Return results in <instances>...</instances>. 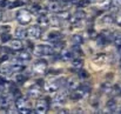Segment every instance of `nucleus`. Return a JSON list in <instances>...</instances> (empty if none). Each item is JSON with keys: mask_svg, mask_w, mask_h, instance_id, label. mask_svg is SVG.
Instances as JSON below:
<instances>
[{"mask_svg": "<svg viewBox=\"0 0 121 114\" xmlns=\"http://www.w3.org/2000/svg\"><path fill=\"white\" fill-rule=\"evenodd\" d=\"M33 53L38 57H47V55H51L54 52V48L53 46H49V45H37L33 47Z\"/></svg>", "mask_w": 121, "mask_h": 114, "instance_id": "nucleus-2", "label": "nucleus"}, {"mask_svg": "<svg viewBox=\"0 0 121 114\" xmlns=\"http://www.w3.org/2000/svg\"><path fill=\"white\" fill-rule=\"evenodd\" d=\"M59 58H60L62 61H71V60H73L74 54H73L72 49H65V48H64V49L60 52Z\"/></svg>", "mask_w": 121, "mask_h": 114, "instance_id": "nucleus-10", "label": "nucleus"}, {"mask_svg": "<svg viewBox=\"0 0 121 114\" xmlns=\"http://www.w3.org/2000/svg\"><path fill=\"white\" fill-rule=\"evenodd\" d=\"M42 95V87L39 83H34L28 88V96L32 99H39Z\"/></svg>", "mask_w": 121, "mask_h": 114, "instance_id": "nucleus-7", "label": "nucleus"}, {"mask_svg": "<svg viewBox=\"0 0 121 114\" xmlns=\"http://www.w3.org/2000/svg\"><path fill=\"white\" fill-rule=\"evenodd\" d=\"M11 40H12V38H11V34H9L8 32H4V33H2V35H1V42H2V44L9 42Z\"/></svg>", "mask_w": 121, "mask_h": 114, "instance_id": "nucleus-30", "label": "nucleus"}, {"mask_svg": "<svg viewBox=\"0 0 121 114\" xmlns=\"http://www.w3.org/2000/svg\"><path fill=\"white\" fill-rule=\"evenodd\" d=\"M88 93H89V87H87V86H80L79 88H77V89H74V91L71 92L69 98L72 100H82Z\"/></svg>", "mask_w": 121, "mask_h": 114, "instance_id": "nucleus-3", "label": "nucleus"}, {"mask_svg": "<svg viewBox=\"0 0 121 114\" xmlns=\"http://www.w3.org/2000/svg\"><path fill=\"white\" fill-rule=\"evenodd\" d=\"M28 37L32 39H39L41 37V26H31L27 30Z\"/></svg>", "mask_w": 121, "mask_h": 114, "instance_id": "nucleus-9", "label": "nucleus"}, {"mask_svg": "<svg viewBox=\"0 0 121 114\" xmlns=\"http://www.w3.org/2000/svg\"><path fill=\"white\" fill-rule=\"evenodd\" d=\"M26 79L27 78L22 73H15V75H14V81L17 83H24L26 81Z\"/></svg>", "mask_w": 121, "mask_h": 114, "instance_id": "nucleus-26", "label": "nucleus"}, {"mask_svg": "<svg viewBox=\"0 0 121 114\" xmlns=\"http://www.w3.org/2000/svg\"><path fill=\"white\" fill-rule=\"evenodd\" d=\"M61 38V34L59 32H49L47 35V40H49L51 42H55L59 41V39Z\"/></svg>", "mask_w": 121, "mask_h": 114, "instance_id": "nucleus-22", "label": "nucleus"}, {"mask_svg": "<svg viewBox=\"0 0 121 114\" xmlns=\"http://www.w3.org/2000/svg\"><path fill=\"white\" fill-rule=\"evenodd\" d=\"M91 2H92V0H77V1H75V4H77L78 7H86V6H88Z\"/></svg>", "mask_w": 121, "mask_h": 114, "instance_id": "nucleus-29", "label": "nucleus"}, {"mask_svg": "<svg viewBox=\"0 0 121 114\" xmlns=\"http://www.w3.org/2000/svg\"><path fill=\"white\" fill-rule=\"evenodd\" d=\"M1 18H2V12H1V9H0V20H1Z\"/></svg>", "mask_w": 121, "mask_h": 114, "instance_id": "nucleus-38", "label": "nucleus"}, {"mask_svg": "<svg viewBox=\"0 0 121 114\" xmlns=\"http://www.w3.org/2000/svg\"><path fill=\"white\" fill-rule=\"evenodd\" d=\"M102 91H104V92H106V93H109V92H112V85H111L109 82H106V83H104V85H102Z\"/></svg>", "mask_w": 121, "mask_h": 114, "instance_id": "nucleus-32", "label": "nucleus"}, {"mask_svg": "<svg viewBox=\"0 0 121 114\" xmlns=\"http://www.w3.org/2000/svg\"><path fill=\"white\" fill-rule=\"evenodd\" d=\"M113 41L115 42L117 47H121V33L120 32H114L113 33Z\"/></svg>", "mask_w": 121, "mask_h": 114, "instance_id": "nucleus-27", "label": "nucleus"}, {"mask_svg": "<svg viewBox=\"0 0 121 114\" xmlns=\"http://www.w3.org/2000/svg\"><path fill=\"white\" fill-rule=\"evenodd\" d=\"M0 72H1L2 74L12 73V71H11V65H9V64H2V65L0 66Z\"/></svg>", "mask_w": 121, "mask_h": 114, "instance_id": "nucleus-28", "label": "nucleus"}, {"mask_svg": "<svg viewBox=\"0 0 121 114\" xmlns=\"http://www.w3.org/2000/svg\"><path fill=\"white\" fill-rule=\"evenodd\" d=\"M120 68H121V58H120Z\"/></svg>", "mask_w": 121, "mask_h": 114, "instance_id": "nucleus-39", "label": "nucleus"}, {"mask_svg": "<svg viewBox=\"0 0 121 114\" xmlns=\"http://www.w3.org/2000/svg\"><path fill=\"white\" fill-rule=\"evenodd\" d=\"M47 70H48V64H47V61L46 60H43V59H40V60H38L37 62H34V65H33V71H34V73H37V74H45L46 72H47Z\"/></svg>", "mask_w": 121, "mask_h": 114, "instance_id": "nucleus-5", "label": "nucleus"}, {"mask_svg": "<svg viewBox=\"0 0 121 114\" xmlns=\"http://www.w3.org/2000/svg\"><path fill=\"white\" fill-rule=\"evenodd\" d=\"M112 7L115 9L121 8V0H112Z\"/></svg>", "mask_w": 121, "mask_h": 114, "instance_id": "nucleus-33", "label": "nucleus"}, {"mask_svg": "<svg viewBox=\"0 0 121 114\" xmlns=\"http://www.w3.org/2000/svg\"><path fill=\"white\" fill-rule=\"evenodd\" d=\"M107 106V110L109 112H115L117 111V107H118V104H117V100L115 99H109L106 104Z\"/></svg>", "mask_w": 121, "mask_h": 114, "instance_id": "nucleus-21", "label": "nucleus"}, {"mask_svg": "<svg viewBox=\"0 0 121 114\" xmlns=\"http://www.w3.org/2000/svg\"><path fill=\"white\" fill-rule=\"evenodd\" d=\"M64 20L59 17V15H53V17H49V25L53 26V27H59L61 26V22Z\"/></svg>", "mask_w": 121, "mask_h": 114, "instance_id": "nucleus-16", "label": "nucleus"}, {"mask_svg": "<svg viewBox=\"0 0 121 114\" xmlns=\"http://www.w3.org/2000/svg\"><path fill=\"white\" fill-rule=\"evenodd\" d=\"M8 5H11V2L9 1H7V0H0V7H7Z\"/></svg>", "mask_w": 121, "mask_h": 114, "instance_id": "nucleus-37", "label": "nucleus"}, {"mask_svg": "<svg viewBox=\"0 0 121 114\" xmlns=\"http://www.w3.org/2000/svg\"><path fill=\"white\" fill-rule=\"evenodd\" d=\"M49 108V104L47 100L45 99H39L35 104V108H34V113H46Z\"/></svg>", "mask_w": 121, "mask_h": 114, "instance_id": "nucleus-8", "label": "nucleus"}, {"mask_svg": "<svg viewBox=\"0 0 121 114\" xmlns=\"http://www.w3.org/2000/svg\"><path fill=\"white\" fill-rule=\"evenodd\" d=\"M15 18H17V20H18L19 24H21V25H28L32 21V11H28L26 8L19 9L17 12Z\"/></svg>", "mask_w": 121, "mask_h": 114, "instance_id": "nucleus-1", "label": "nucleus"}, {"mask_svg": "<svg viewBox=\"0 0 121 114\" xmlns=\"http://www.w3.org/2000/svg\"><path fill=\"white\" fill-rule=\"evenodd\" d=\"M61 7H62V4L59 2V1H49L47 4V9L51 11V12H60L61 11Z\"/></svg>", "mask_w": 121, "mask_h": 114, "instance_id": "nucleus-13", "label": "nucleus"}, {"mask_svg": "<svg viewBox=\"0 0 121 114\" xmlns=\"http://www.w3.org/2000/svg\"><path fill=\"white\" fill-rule=\"evenodd\" d=\"M71 41H72L73 45H81L83 42V38H82L81 34H74V35H72Z\"/></svg>", "mask_w": 121, "mask_h": 114, "instance_id": "nucleus-24", "label": "nucleus"}, {"mask_svg": "<svg viewBox=\"0 0 121 114\" xmlns=\"http://www.w3.org/2000/svg\"><path fill=\"white\" fill-rule=\"evenodd\" d=\"M17 59H18L19 61L27 62V61H30V60L32 59V54H31L27 49H24V51H21V52H19V53H18Z\"/></svg>", "mask_w": 121, "mask_h": 114, "instance_id": "nucleus-12", "label": "nucleus"}, {"mask_svg": "<svg viewBox=\"0 0 121 114\" xmlns=\"http://www.w3.org/2000/svg\"><path fill=\"white\" fill-rule=\"evenodd\" d=\"M72 66H73V68H75L77 71L81 70L82 66H83V61H82V59H81L80 57L73 58V60H72Z\"/></svg>", "mask_w": 121, "mask_h": 114, "instance_id": "nucleus-18", "label": "nucleus"}, {"mask_svg": "<svg viewBox=\"0 0 121 114\" xmlns=\"http://www.w3.org/2000/svg\"><path fill=\"white\" fill-rule=\"evenodd\" d=\"M15 107L20 111L25 107H27V99H25L24 96H19L15 99Z\"/></svg>", "mask_w": 121, "mask_h": 114, "instance_id": "nucleus-15", "label": "nucleus"}, {"mask_svg": "<svg viewBox=\"0 0 121 114\" xmlns=\"http://www.w3.org/2000/svg\"><path fill=\"white\" fill-rule=\"evenodd\" d=\"M102 22L104 24H108V25L115 22V15H113V14H106L102 18Z\"/></svg>", "mask_w": 121, "mask_h": 114, "instance_id": "nucleus-25", "label": "nucleus"}, {"mask_svg": "<svg viewBox=\"0 0 121 114\" xmlns=\"http://www.w3.org/2000/svg\"><path fill=\"white\" fill-rule=\"evenodd\" d=\"M94 2L101 8H109L112 6V0H94Z\"/></svg>", "mask_w": 121, "mask_h": 114, "instance_id": "nucleus-19", "label": "nucleus"}, {"mask_svg": "<svg viewBox=\"0 0 121 114\" xmlns=\"http://www.w3.org/2000/svg\"><path fill=\"white\" fill-rule=\"evenodd\" d=\"M93 61L95 62V64H105L106 61H107V55L106 54H98L96 57H94V59H93Z\"/></svg>", "mask_w": 121, "mask_h": 114, "instance_id": "nucleus-23", "label": "nucleus"}, {"mask_svg": "<svg viewBox=\"0 0 121 114\" xmlns=\"http://www.w3.org/2000/svg\"><path fill=\"white\" fill-rule=\"evenodd\" d=\"M115 24L121 27V12H118L115 14Z\"/></svg>", "mask_w": 121, "mask_h": 114, "instance_id": "nucleus-35", "label": "nucleus"}, {"mask_svg": "<svg viewBox=\"0 0 121 114\" xmlns=\"http://www.w3.org/2000/svg\"><path fill=\"white\" fill-rule=\"evenodd\" d=\"M78 72H79V76H80L81 80H83V79H86V78L88 76V73H86V72H85L82 68H81V70H79Z\"/></svg>", "mask_w": 121, "mask_h": 114, "instance_id": "nucleus-36", "label": "nucleus"}, {"mask_svg": "<svg viewBox=\"0 0 121 114\" xmlns=\"http://www.w3.org/2000/svg\"><path fill=\"white\" fill-rule=\"evenodd\" d=\"M62 80L60 79H54V80H47L43 83V87L47 92H58L61 87Z\"/></svg>", "mask_w": 121, "mask_h": 114, "instance_id": "nucleus-4", "label": "nucleus"}, {"mask_svg": "<svg viewBox=\"0 0 121 114\" xmlns=\"http://www.w3.org/2000/svg\"><path fill=\"white\" fill-rule=\"evenodd\" d=\"M25 68L26 67L24 65H21V64H13V65H11L12 73H22L25 71Z\"/></svg>", "mask_w": 121, "mask_h": 114, "instance_id": "nucleus-20", "label": "nucleus"}, {"mask_svg": "<svg viewBox=\"0 0 121 114\" xmlns=\"http://www.w3.org/2000/svg\"><path fill=\"white\" fill-rule=\"evenodd\" d=\"M38 24L41 27H45V26H48L49 25V17L45 13V12H41L38 17Z\"/></svg>", "mask_w": 121, "mask_h": 114, "instance_id": "nucleus-14", "label": "nucleus"}, {"mask_svg": "<svg viewBox=\"0 0 121 114\" xmlns=\"http://www.w3.org/2000/svg\"><path fill=\"white\" fill-rule=\"evenodd\" d=\"M58 15H59V17H60L64 21H65V20H69V19H71V17H72V15H71L68 12H66V11L59 12V14H58Z\"/></svg>", "mask_w": 121, "mask_h": 114, "instance_id": "nucleus-31", "label": "nucleus"}, {"mask_svg": "<svg viewBox=\"0 0 121 114\" xmlns=\"http://www.w3.org/2000/svg\"><path fill=\"white\" fill-rule=\"evenodd\" d=\"M9 46L13 51H21L24 48V41H22V39L15 38L9 41Z\"/></svg>", "mask_w": 121, "mask_h": 114, "instance_id": "nucleus-11", "label": "nucleus"}, {"mask_svg": "<svg viewBox=\"0 0 121 114\" xmlns=\"http://www.w3.org/2000/svg\"><path fill=\"white\" fill-rule=\"evenodd\" d=\"M24 2L21 1V0H17V1H14V2H11V5H9V8H15V7H19V6H21Z\"/></svg>", "mask_w": 121, "mask_h": 114, "instance_id": "nucleus-34", "label": "nucleus"}, {"mask_svg": "<svg viewBox=\"0 0 121 114\" xmlns=\"http://www.w3.org/2000/svg\"><path fill=\"white\" fill-rule=\"evenodd\" d=\"M80 80L81 79H80V76L79 75L68 78V79L66 80V87H67V89H69V91L72 92V91H74V89L79 88V87L81 86Z\"/></svg>", "mask_w": 121, "mask_h": 114, "instance_id": "nucleus-6", "label": "nucleus"}, {"mask_svg": "<svg viewBox=\"0 0 121 114\" xmlns=\"http://www.w3.org/2000/svg\"><path fill=\"white\" fill-rule=\"evenodd\" d=\"M14 35H15V38L25 39V38H27V37H28V33H27V30L21 28V27H18V28H15Z\"/></svg>", "mask_w": 121, "mask_h": 114, "instance_id": "nucleus-17", "label": "nucleus"}]
</instances>
